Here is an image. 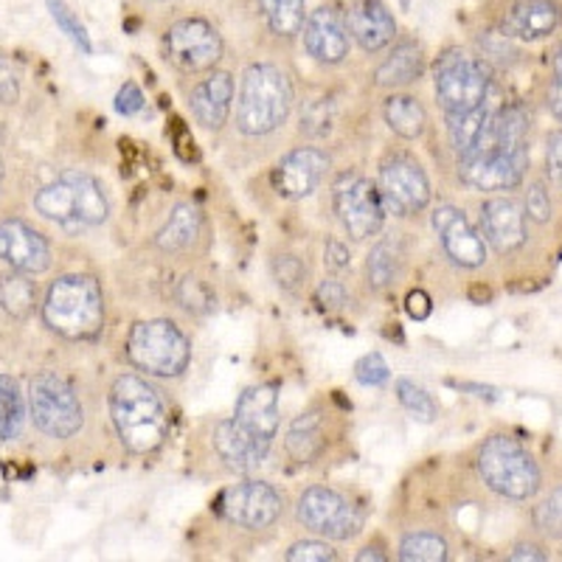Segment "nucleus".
<instances>
[{
	"instance_id": "nucleus-13",
	"label": "nucleus",
	"mask_w": 562,
	"mask_h": 562,
	"mask_svg": "<svg viewBox=\"0 0 562 562\" xmlns=\"http://www.w3.org/2000/svg\"><path fill=\"white\" fill-rule=\"evenodd\" d=\"M529 169L526 153H501V149H470L461 155L459 175L467 186L479 192H504L515 189Z\"/></svg>"
},
{
	"instance_id": "nucleus-21",
	"label": "nucleus",
	"mask_w": 562,
	"mask_h": 562,
	"mask_svg": "<svg viewBox=\"0 0 562 562\" xmlns=\"http://www.w3.org/2000/svg\"><path fill=\"white\" fill-rule=\"evenodd\" d=\"M562 12L554 0H512L501 18L504 37L540 40L560 26Z\"/></svg>"
},
{
	"instance_id": "nucleus-25",
	"label": "nucleus",
	"mask_w": 562,
	"mask_h": 562,
	"mask_svg": "<svg viewBox=\"0 0 562 562\" xmlns=\"http://www.w3.org/2000/svg\"><path fill=\"white\" fill-rule=\"evenodd\" d=\"M425 70V54L422 45L416 43H400L389 59L378 68V85L383 88H403V85L416 82Z\"/></svg>"
},
{
	"instance_id": "nucleus-45",
	"label": "nucleus",
	"mask_w": 562,
	"mask_h": 562,
	"mask_svg": "<svg viewBox=\"0 0 562 562\" xmlns=\"http://www.w3.org/2000/svg\"><path fill=\"white\" fill-rule=\"evenodd\" d=\"M140 108H144V93L133 82H127L119 90V97H115V110L122 115H135Z\"/></svg>"
},
{
	"instance_id": "nucleus-16",
	"label": "nucleus",
	"mask_w": 562,
	"mask_h": 562,
	"mask_svg": "<svg viewBox=\"0 0 562 562\" xmlns=\"http://www.w3.org/2000/svg\"><path fill=\"white\" fill-rule=\"evenodd\" d=\"M0 262H7L20 273H43L52 268V248L40 231L23 220H3L0 223Z\"/></svg>"
},
{
	"instance_id": "nucleus-44",
	"label": "nucleus",
	"mask_w": 562,
	"mask_h": 562,
	"mask_svg": "<svg viewBox=\"0 0 562 562\" xmlns=\"http://www.w3.org/2000/svg\"><path fill=\"white\" fill-rule=\"evenodd\" d=\"M315 301L321 304V310H340L346 304V290L340 281L329 279L321 281L318 290H315Z\"/></svg>"
},
{
	"instance_id": "nucleus-29",
	"label": "nucleus",
	"mask_w": 562,
	"mask_h": 562,
	"mask_svg": "<svg viewBox=\"0 0 562 562\" xmlns=\"http://www.w3.org/2000/svg\"><path fill=\"white\" fill-rule=\"evenodd\" d=\"M23 422H26V405H23L18 380L0 374V439H18Z\"/></svg>"
},
{
	"instance_id": "nucleus-46",
	"label": "nucleus",
	"mask_w": 562,
	"mask_h": 562,
	"mask_svg": "<svg viewBox=\"0 0 562 562\" xmlns=\"http://www.w3.org/2000/svg\"><path fill=\"white\" fill-rule=\"evenodd\" d=\"M18 99V70L12 63L0 59V104H12Z\"/></svg>"
},
{
	"instance_id": "nucleus-35",
	"label": "nucleus",
	"mask_w": 562,
	"mask_h": 562,
	"mask_svg": "<svg viewBox=\"0 0 562 562\" xmlns=\"http://www.w3.org/2000/svg\"><path fill=\"white\" fill-rule=\"evenodd\" d=\"M396 396H400L403 408L408 411L414 419L434 422L436 414H439V408H436V403L430 400L428 391L422 389V385H416L414 380H396Z\"/></svg>"
},
{
	"instance_id": "nucleus-40",
	"label": "nucleus",
	"mask_w": 562,
	"mask_h": 562,
	"mask_svg": "<svg viewBox=\"0 0 562 562\" xmlns=\"http://www.w3.org/2000/svg\"><path fill=\"white\" fill-rule=\"evenodd\" d=\"M355 378H358L360 385H371V389H374V385H383L385 380L391 378V369L383 360V355L371 351V355L358 360V366H355Z\"/></svg>"
},
{
	"instance_id": "nucleus-52",
	"label": "nucleus",
	"mask_w": 562,
	"mask_h": 562,
	"mask_svg": "<svg viewBox=\"0 0 562 562\" xmlns=\"http://www.w3.org/2000/svg\"><path fill=\"white\" fill-rule=\"evenodd\" d=\"M358 560H360V562H369V560H374V562H383V560H385V554H380V549H371V546H369V549H363V551H360V554H358Z\"/></svg>"
},
{
	"instance_id": "nucleus-18",
	"label": "nucleus",
	"mask_w": 562,
	"mask_h": 562,
	"mask_svg": "<svg viewBox=\"0 0 562 562\" xmlns=\"http://www.w3.org/2000/svg\"><path fill=\"white\" fill-rule=\"evenodd\" d=\"M326 169H329V158L315 147L293 149L290 155L279 160V167L273 169V186L281 198L301 200L318 189L324 180Z\"/></svg>"
},
{
	"instance_id": "nucleus-15",
	"label": "nucleus",
	"mask_w": 562,
	"mask_h": 562,
	"mask_svg": "<svg viewBox=\"0 0 562 562\" xmlns=\"http://www.w3.org/2000/svg\"><path fill=\"white\" fill-rule=\"evenodd\" d=\"M434 228L439 234L445 254L461 268H481L486 262V239L481 237L467 214L456 205H441L434 214Z\"/></svg>"
},
{
	"instance_id": "nucleus-27",
	"label": "nucleus",
	"mask_w": 562,
	"mask_h": 562,
	"mask_svg": "<svg viewBox=\"0 0 562 562\" xmlns=\"http://www.w3.org/2000/svg\"><path fill=\"white\" fill-rule=\"evenodd\" d=\"M324 450V428H321V416L304 414L290 425L288 430V453L299 464H310L315 456Z\"/></svg>"
},
{
	"instance_id": "nucleus-53",
	"label": "nucleus",
	"mask_w": 562,
	"mask_h": 562,
	"mask_svg": "<svg viewBox=\"0 0 562 562\" xmlns=\"http://www.w3.org/2000/svg\"><path fill=\"white\" fill-rule=\"evenodd\" d=\"M422 3H425V0H400V7H403L405 12H416V9H419Z\"/></svg>"
},
{
	"instance_id": "nucleus-49",
	"label": "nucleus",
	"mask_w": 562,
	"mask_h": 562,
	"mask_svg": "<svg viewBox=\"0 0 562 562\" xmlns=\"http://www.w3.org/2000/svg\"><path fill=\"white\" fill-rule=\"evenodd\" d=\"M405 310H408L411 318L425 321L434 313V304H430V295L425 290H411L408 299H405Z\"/></svg>"
},
{
	"instance_id": "nucleus-20",
	"label": "nucleus",
	"mask_w": 562,
	"mask_h": 562,
	"mask_svg": "<svg viewBox=\"0 0 562 562\" xmlns=\"http://www.w3.org/2000/svg\"><path fill=\"white\" fill-rule=\"evenodd\" d=\"M481 228L486 243L501 254H512L526 243V214L509 198H490L481 205Z\"/></svg>"
},
{
	"instance_id": "nucleus-2",
	"label": "nucleus",
	"mask_w": 562,
	"mask_h": 562,
	"mask_svg": "<svg viewBox=\"0 0 562 562\" xmlns=\"http://www.w3.org/2000/svg\"><path fill=\"white\" fill-rule=\"evenodd\" d=\"M293 85L276 65L259 63L245 70L237 99V124L245 135H268L288 122Z\"/></svg>"
},
{
	"instance_id": "nucleus-11",
	"label": "nucleus",
	"mask_w": 562,
	"mask_h": 562,
	"mask_svg": "<svg viewBox=\"0 0 562 562\" xmlns=\"http://www.w3.org/2000/svg\"><path fill=\"white\" fill-rule=\"evenodd\" d=\"M380 198H383L385 214L411 217L419 214L430 203V183L425 169L408 155H394L380 169Z\"/></svg>"
},
{
	"instance_id": "nucleus-33",
	"label": "nucleus",
	"mask_w": 562,
	"mask_h": 562,
	"mask_svg": "<svg viewBox=\"0 0 562 562\" xmlns=\"http://www.w3.org/2000/svg\"><path fill=\"white\" fill-rule=\"evenodd\" d=\"M403 270V248L391 239L385 243L374 245L369 254V262H366V273H369V284L371 288H389L394 284V279Z\"/></svg>"
},
{
	"instance_id": "nucleus-54",
	"label": "nucleus",
	"mask_w": 562,
	"mask_h": 562,
	"mask_svg": "<svg viewBox=\"0 0 562 562\" xmlns=\"http://www.w3.org/2000/svg\"><path fill=\"white\" fill-rule=\"evenodd\" d=\"M554 74H557V79H562V45H560V52H557V57H554Z\"/></svg>"
},
{
	"instance_id": "nucleus-37",
	"label": "nucleus",
	"mask_w": 562,
	"mask_h": 562,
	"mask_svg": "<svg viewBox=\"0 0 562 562\" xmlns=\"http://www.w3.org/2000/svg\"><path fill=\"white\" fill-rule=\"evenodd\" d=\"M178 301L189 313H209V310H214V295L209 293L203 281L192 279V276L180 281Z\"/></svg>"
},
{
	"instance_id": "nucleus-14",
	"label": "nucleus",
	"mask_w": 562,
	"mask_h": 562,
	"mask_svg": "<svg viewBox=\"0 0 562 562\" xmlns=\"http://www.w3.org/2000/svg\"><path fill=\"white\" fill-rule=\"evenodd\" d=\"M220 512L225 520L243 526V529H268L279 520L281 498L279 492L265 481H243L223 492Z\"/></svg>"
},
{
	"instance_id": "nucleus-24",
	"label": "nucleus",
	"mask_w": 562,
	"mask_h": 562,
	"mask_svg": "<svg viewBox=\"0 0 562 562\" xmlns=\"http://www.w3.org/2000/svg\"><path fill=\"white\" fill-rule=\"evenodd\" d=\"M214 448H217L220 459L231 470H239V473H248V470L259 467L265 456H268V450L259 448L234 419L217 422V428H214Z\"/></svg>"
},
{
	"instance_id": "nucleus-32",
	"label": "nucleus",
	"mask_w": 562,
	"mask_h": 562,
	"mask_svg": "<svg viewBox=\"0 0 562 562\" xmlns=\"http://www.w3.org/2000/svg\"><path fill=\"white\" fill-rule=\"evenodd\" d=\"M259 7H262L268 26L279 37H293L304 29V20H307L304 0H259Z\"/></svg>"
},
{
	"instance_id": "nucleus-4",
	"label": "nucleus",
	"mask_w": 562,
	"mask_h": 562,
	"mask_svg": "<svg viewBox=\"0 0 562 562\" xmlns=\"http://www.w3.org/2000/svg\"><path fill=\"white\" fill-rule=\"evenodd\" d=\"M34 209L45 220L63 225L65 231H82L90 225H102L110 214L102 186L88 172H65L54 183L34 194Z\"/></svg>"
},
{
	"instance_id": "nucleus-6",
	"label": "nucleus",
	"mask_w": 562,
	"mask_h": 562,
	"mask_svg": "<svg viewBox=\"0 0 562 562\" xmlns=\"http://www.w3.org/2000/svg\"><path fill=\"white\" fill-rule=\"evenodd\" d=\"M479 473L492 492L512 501H526L540 490L535 459L509 436H495L481 448Z\"/></svg>"
},
{
	"instance_id": "nucleus-1",
	"label": "nucleus",
	"mask_w": 562,
	"mask_h": 562,
	"mask_svg": "<svg viewBox=\"0 0 562 562\" xmlns=\"http://www.w3.org/2000/svg\"><path fill=\"white\" fill-rule=\"evenodd\" d=\"M110 414L119 439L133 453H153L169 434V416L158 391L135 374H122L113 383Z\"/></svg>"
},
{
	"instance_id": "nucleus-10",
	"label": "nucleus",
	"mask_w": 562,
	"mask_h": 562,
	"mask_svg": "<svg viewBox=\"0 0 562 562\" xmlns=\"http://www.w3.org/2000/svg\"><path fill=\"white\" fill-rule=\"evenodd\" d=\"M299 520L310 531L333 540H351L363 529V515L344 495L326 486H313L299 498Z\"/></svg>"
},
{
	"instance_id": "nucleus-7",
	"label": "nucleus",
	"mask_w": 562,
	"mask_h": 562,
	"mask_svg": "<svg viewBox=\"0 0 562 562\" xmlns=\"http://www.w3.org/2000/svg\"><path fill=\"white\" fill-rule=\"evenodd\" d=\"M434 79L441 108L448 113H459V110H473L486 102L492 74L484 59L470 57V54L453 48V52L439 57L434 68Z\"/></svg>"
},
{
	"instance_id": "nucleus-36",
	"label": "nucleus",
	"mask_w": 562,
	"mask_h": 562,
	"mask_svg": "<svg viewBox=\"0 0 562 562\" xmlns=\"http://www.w3.org/2000/svg\"><path fill=\"white\" fill-rule=\"evenodd\" d=\"M45 3H48V9H52V18L57 20V26L63 29L65 37H68L70 43L77 45L79 52L90 54V48H93V45H90L88 29H85L82 23H79L77 14L70 12L68 3H65V0H45Z\"/></svg>"
},
{
	"instance_id": "nucleus-51",
	"label": "nucleus",
	"mask_w": 562,
	"mask_h": 562,
	"mask_svg": "<svg viewBox=\"0 0 562 562\" xmlns=\"http://www.w3.org/2000/svg\"><path fill=\"white\" fill-rule=\"evenodd\" d=\"M551 110H554V115L562 122V79H557L554 88H551Z\"/></svg>"
},
{
	"instance_id": "nucleus-41",
	"label": "nucleus",
	"mask_w": 562,
	"mask_h": 562,
	"mask_svg": "<svg viewBox=\"0 0 562 562\" xmlns=\"http://www.w3.org/2000/svg\"><path fill=\"white\" fill-rule=\"evenodd\" d=\"M335 551L333 546L318 543V540H304V543H295L290 546V551L284 554L288 562H333L335 560Z\"/></svg>"
},
{
	"instance_id": "nucleus-42",
	"label": "nucleus",
	"mask_w": 562,
	"mask_h": 562,
	"mask_svg": "<svg viewBox=\"0 0 562 562\" xmlns=\"http://www.w3.org/2000/svg\"><path fill=\"white\" fill-rule=\"evenodd\" d=\"M526 214L535 223H549L551 220V194L543 183H531L526 192Z\"/></svg>"
},
{
	"instance_id": "nucleus-34",
	"label": "nucleus",
	"mask_w": 562,
	"mask_h": 562,
	"mask_svg": "<svg viewBox=\"0 0 562 562\" xmlns=\"http://www.w3.org/2000/svg\"><path fill=\"white\" fill-rule=\"evenodd\" d=\"M400 557L405 562H445L448 543H445V537L434 535V531H414L400 546Z\"/></svg>"
},
{
	"instance_id": "nucleus-31",
	"label": "nucleus",
	"mask_w": 562,
	"mask_h": 562,
	"mask_svg": "<svg viewBox=\"0 0 562 562\" xmlns=\"http://www.w3.org/2000/svg\"><path fill=\"white\" fill-rule=\"evenodd\" d=\"M385 122L403 138H419L425 133V108L414 97H391L385 102Z\"/></svg>"
},
{
	"instance_id": "nucleus-22",
	"label": "nucleus",
	"mask_w": 562,
	"mask_h": 562,
	"mask_svg": "<svg viewBox=\"0 0 562 562\" xmlns=\"http://www.w3.org/2000/svg\"><path fill=\"white\" fill-rule=\"evenodd\" d=\"M346 26L360 48L369 54L385 48L396 34V20L383 0H355L346 14Z\"/></svg>"
},
{
	"instance_id": "nucleus-39",
	"label": "nucleus",
	"mask_w": 562,
	"mask_h": 562,
	"mask_svg": "<svg viewBox=\"0 0 562 562\" xmlns=\"http://www.w3.org/2000/svg\"><path fill=\"white\" fill-rule=\"evenodd\" d=\"M273 276L284 290H299L307 279V268H304L299 256L281 254L273 259Z\"/></svg>"
},
{
	"instance_id": "nucleus-43",
	"label": "nucleus",
	"mask_w": 562,
	"mask_h": 562,
	"mask_svg": "<svg viewBox=\"0 0 562 562\" xmlns=\"http://www.w3.org/2000/svg\"><path fill=\"white\" fill-rule=\"evenodd\" d=\"M329 122H333L329 104H326V99H321V102H315L313 108L307 110L301 130H307L310 135H324V133H329Z\"/></svg>"
},
{
	"instance_id": "nucleus-8",
	"label": "nucleus",
	"mask_w": 562,
	"mask_h": 562,
	"mask_svg": "<svg viewBox=\"0 0 562 562\" xmlns=\"http://www.w3.org/2000/svg\"><path fill=\"white\" fill-rule=\"evenodd\" d=\"M29 408H32L34 425L52 439H70L82 430V405L77 391L70 389L59 374H37L29 385Z\"/></svg>"
},
{
	"instance_id": "nucleus-23",
	"label": "nucleus",
	"mask_w": 562,
	"mask_h": 562,
	"mask_svg": "<svg viewBox=\"0 0 562 562\" xmlns=\"http://www.w3.org/2000/svg\"><path fill=\"white\" fill-rule=\"evenodd\" d=\"M231 102H234V79L225 70H217L209 79L194 85L192 97H189L194 119L209 130H220L228 122Z\"/></svg>"
},
{
	"instance_id": "nucleus-47",
	"label": "nucleus",
	"mask_w": 562,
	"mask_h": 562,
	"mask_svg": "<svg viewBox=\"0 0 562 562\" xmlns=\"http://www.w3.org/2000/svg\"><path fill=\"white\" fill-rule=\"evenodd\" d=\"M324 262H326V268L335 270V273H340V270L349 268V262H351L349 248H346L344 243H338V239H329L324 248Z\"/></svg>"
},
{
	"instance_id": "nucleus-26",
	"label": "nucleus",
	"mask_w": 562,
	"mask_h": 562,
	"mask_svg": "<svg viewBox=\"0 0 562 562\" xmlns=\"http://www.w3.org/2000/svg\"><path fill=\"white\" fill-rule=\"evenodd\" d=\"M200 225H203V217H200V211L194 209L192 203H180L175 205L172 214H169L167 225L158 231V248L169 250V254H178V250L189 248V245L198 239Z\"/></svg>"
},
{
	"instance_id": "nucleus-38",
	"label": "nucleus",
	"mask_w": 562,
	"mask_h": 562,
	"mask_svg": "<svg viewBox=\"0 0 562 562\" xmlns=\"http://www.w3.org/2000/svg\"><path fill=\"white\" fill-rule=\"evenodd\" d=\"M535 524L551 537H562V486L554 490L543 504L537 506Z\"/></svg>"
},
{
	"instance_id": "nucleus-48",
	"label": "nucleus",
	"mask_w": 562,
	"mask_h": 562,
	"mask_svg": "<svg viewBox=\"0 0 562 562\" xmlns=\"http://www.w3.org/2000/svg\"><path fill=\"white\" fill-rule=\"evenodd\" d=\"M546 160H549V175L557 186H562V133L549 135V149H546Z\"/></svg>"
},
{
	"instance_id": "nucleus-17",
	"label": "nucleus",
	"mask_w": 562,
	"mask_h": 562,
	"mask_svg": "<svg viewBox=\"0 0 562 562\" xmlns=\"http://www.w3.org/2000/svg\"><path fill=\"white\" fill-rule=\"evenodd\" d=\"M304 48L324 65L344 63L349 54V26L338 7H318L304 20Z\"/></svg>"
},
{
	"instance_id": "nucleus-28",
	"label": "nucleus",
	"mask_w": 562,
	"mask_h": 562,
	"mask_svg": "<svg viewBox=\"0 0 562 562\" xmlns=\"http://www.w3.org/2000/svg\"><path fill=\"white\" fill-rule=\"evenodd\" d=\"M37 304V284L32 281V273L0 276V307L12 318H29Z\"/></svg>"
},
{
	"instance_id": "nucleus-19",
	"label": "nucleus",
	"mask_w": 562,
	"mask_h": 562,
	"mask_svg": "<svg viewBox=\"0 0 562 562\" xmlns=\"http://www.w3.org/2000/svg\"><path fill=\"white\" fill-rule=\"evenodd\" d=\"M234 422L259 445L270 450L279 430V391L276 385H250L243 391L234 411Z\"/></svg>"
},
{
	"instance_id": "nucleus-12",
	"label": "nucleus",
	"mask_w": 562,
	"mask_h": 562,
	"mask_svg": "<svg viewBox=\"0 0 562 562\" xmlns=\"http://www.w3.org/2000/svg\"><path fill=\"white\" fill-rule=\"evenodd\" d=\"M167 57L183 74H200V70H209L220 63L223 37L205 20H180L167 32Z\"/></svg>"
},
{
	"instance_id": "nucleus-50",
	"label": "nucleus",
	"mask_w": 562,
	"mask_h": 562,
	"mask_svg": "<svg viewBox=\"0 0 562 562\" xmlns=\"http://www.w3.org/2000/svg\"><path fill=\"white\" fill-rule=\"evenodd\" d=\"M512 562H546L549 557L543 554V549H537V546H515V551L509 554Z\"/></svg>"
},
{
	"instance_id": "nucleus-9",
	"label": "nucleus",
	"mask_w": 562,
	"mask_h": 562,
	"mask_svg": "<svg viewBox=\"0 0 562 562\" xmlns=\"http://www.w3.org/2000/svg\"><path fill=\"white\" fill-rule=\"evenodd\" d=\"M335 211L351 239H369L383 228L385 205L380 189L355 172L340 175L335 183Z\"/></svg>"
},
{
	"instance_id": "nucleus-3",
	"label": "nucleus",
	"mask_w": 562,
	"mask_h": 562,
	"mask_svg": "<svg viewBox=\"0 0 562 562\" xmlns=\"http://www.w3.org/2000/svg\"><path fill=\"white\" fill-rule=\"evenodd\" d=\"M48 329L68 340H85L102 329L104 301L97 279L90 276H63L52 284L43 304Z\"/></svg>"
},
{
	"instance_id": "nucleus-30",
	"label": "nucleus",
	"mask_w": 562,
	"mask_h": 562,
	"mask_svg": "<svg viewBox=\"0 0 562 562\" xmlns=\"http://www.w3.org/2000/svg\"><path fill=\"white\" fill-rule=\"evenodd\" d=\"M486 119H490V110L481 104L473 110H459V113H448V133L450 144L459 149V155L470 153V149L479 144L481 133L486 127Z\"/></svg>"
},
{
	"instance_id": "nucleus-5",
	"label": "nucleus",
	"mask_w": 562,
	"mask_h": 562,
	"mask_svg": "<svg viewBox=\"0 0 562 562\" xmlns=\"http://www.w3.org/2000/svg\"><path fill=\"white\" fill-rule=\"evenodd\" d=\"M127 358L155 378H178L192 360V346L172 321H140L130 329Z\"/></svg>"
}]
</instances>
